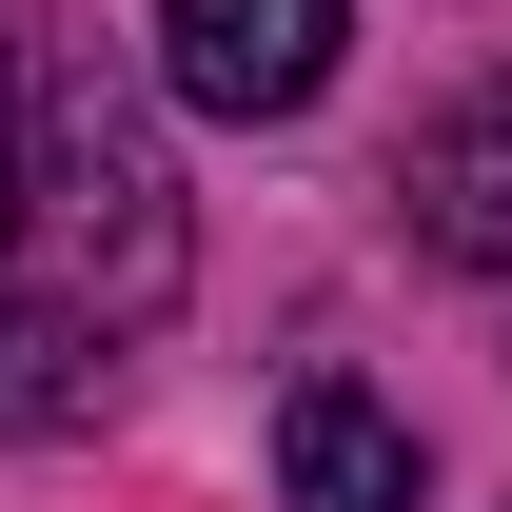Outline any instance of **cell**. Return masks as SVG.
I'll use <instances>...</instances> for the list:
<instances>
[{"label":"cell","mask_w":512,"mask_h":512,"mask_svg":"<svg viewBox=\"0 0 512 512\" xmlns=\"http://www.w3.org/2000/svg\"><path fill=\"white\" fill-rule=\"evenodd\" d=\"M355 0H158V99L197 119H316Z\"/></svg>","instance_id":"cell-2"},{"label":"cell","mask_w":512,"mask_h":512,"mask_svg":"<svg viewBox=\"0 0 512 512\" xmlns=\"http://www.w3.org/2000/svg\"><path fill=\"white\" fill-rule=\"evenodd\" d=\"M178 276H197V197L158 158V99L79 20L0 0V434L99 414L119 355L178 316Z\"/></svg>","instance_id":"cell-1"},{"label":"cell","mask_w":512,"mask_h":512,"mask_svg":"<svg viewBox=\"0 0 512 512\" xmlns=\"http://www.w3.org/2000/svg\"><path fill=\"white\" fill-rule=\"evenodd\" d=\"M414 237L453 256V276H512V79H473V99H453L434 138H414Z\"/></svg>","instance_id":"cell-4"},{"label":"cell","mask_w":512,"mask_h":512,"mask_svg":"<svg viewBox=\"0 0 512 512\" xmlns=\"http://www.w3.org/2000/svg\"><path fill=\"white\" fill-rule=\"evenodd\" d=\"M276 493L296 512H414V414L355 375H296L276 394Z\"/></svg>","instance_id":"cell-3"}]
</instances>
